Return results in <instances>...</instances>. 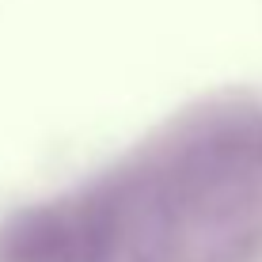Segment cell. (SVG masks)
<instances>
[{
	"mask_svg": "<svg viewBox=\"0 0 262 262\" xmlns=\"http://www.w3.org/2000/svg\"><path fill=\"white\" fill-rule=\"evenodd\" d=\"M111 236V221L99 209H38L4 232V262H99Z\"/></svg>",
	"mask_w": 262,
	"mask_h": 262,
	"instance_id": "6da1fadb",
	"label": "cell"
}]
</instances>
